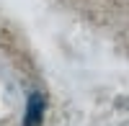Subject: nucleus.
Returning a JSON list of instances; mask_svg holds the SVG:
<instances>
[{"mask_svg": "<svg viewBox=\"0 0 129 126\" xmlns=\"http://www.w3.org/2000/svg\"><path fill=\"white\" fill-rule=\"evenodd\" d=\"M44 116H47V98H44V93H36V90L28 93L21 126H41L44 123Z\"/></svg>", "mask_w": 129, "mask_h": 126, "instance_id": "1", "label": "nucleus"}]
</instances>
